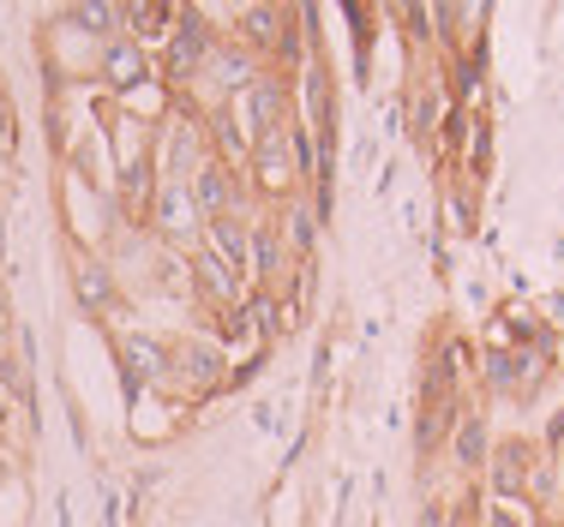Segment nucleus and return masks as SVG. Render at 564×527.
I'll list each match as a JSON object with an SVG mask.
<instances>
[{"instance_id": "obj_1", "label": "nucleus", "mask_w": 564, "mask_h": 527, "mask_svg": "<svg viewBox=\"0 0 564 527\" xmlns=\"http://www.w3.org/2000/svg\"><path fill=\"white\" fill-rule=\"evenodd\" d=\"M210 48H217V31L205 24V12H198V7H186L181 19H174V31L163 36V48H156V66H163L169 85H198Z\"/></svg>"}, {"instance_id": "obj_2", "label": "nucleus", "mask_w": 564, "mask_h": 527, "mask_svg": "<svg viewBox=\"0 0 564 527\" xmlns=\"http://www.w3.org/2000/svg\"><path fill=\"white\" fill-rule=\"evenodd\" d=\"M247 174H252V186H259L264 198H289L294 180H301V132H294V127L264 132V139L252 144Z\"/></svg>"}, {"instance_id": "obj_3", "label": "nucleus", "mask_w": 564, "mask_h": 527, "mask_svg": "<svg viewBox=\"0 0 564 527\" xmlns=\"http://www.w3.org/2000/svg\"><path fill=\"white\" fill-rule=\"evenodd\" d=\"M169 384H186V396H210L228 384V354L210 336H181L169 342Z\"/></svg>"}, {"instance_id": "obj_4", "label": "nucleus", "mask_w": 564, "mask_h": 527, "mask_svg": "<svg viewBox=\"0 0 564 527\" xmlns=\"http://www.w3.org/2000/svg\"><path fill=\"white\" fill-rule=\"evenodd\" d=\"M151 234L163 240V246L186 252V259L198 252V240H205V216H198L193 193H186L181 180H163V193H156V205H151Z\"/></svg>"}, {"instance_id": "obj_5", "label": "nucleus", "mask_w": 564, "mask_h": 527, "mask_svg": "<svg viewBox=\"0 0 564 527\" xmlns=\"http://www.w3.org/2000/svg\"><path fill=\"white\" fill-rule=\"evenodd\" d=\"M156 73V48L132 43V36H115V43H102V61H97V78L115 90V97H127V90L151 85Z\"/></svg>"}, {"instance_id": "obj_6", "label": "nucleus", "mask_w": 564, "mask_h": 527, "mask_svg": "<svg viewBox=\"0 0 564 527\" xmlns=\"http://www.w3.org/2000/svg\"><path fill=\"white\" fill-rule=\"evenodd\" d=\"M205 252L252 288V228L240 222V216H217V222H205Z\"/></svg>"}, {"instance_id": "obj_7", "label": "nucleus", "mask_w": 564, "mask_h": 527, "mask_svg": "<svg viewBox=\"0 0 564 527\" xmlns=\"http://www.w3.org/2000/svg\"><path fill=\"white\" fill-rule=\"evenodd\" d=\"M247 132H252V144L264 139V132H276V127H289V85L282 78H271V73H259L247 90Z\"/></svg>"}, {"instance_id": "obj_8", "label": "nucleus", "mask_w": 564, "mask_h": 527, "mask_svg": "<svg viewBox=\"0 0 564 527\" xmlns=\"http://www.w3.org/2000/svg\"><path fill=\"white\" fill-rule=\"evenodd\" d=\"M186 193H193V205H198V216L205 222H217V216H235V205H240V193H235V168L228 162H217L210 156L205 168L186 180Z\"/></svg>"}, {"instance_id": "obj_9", "label": "nucleus", "mask_w": 564, "mask_h": 527, "mask_svg": "<svg viewBox=\"0 0 564 527\" xmlns=\"http://www.w3.org/2000/svg\"><path fill=\"white\" fill-rule=\"evenodd\" d=\"M73 288H78V306H85V312H97V318L120 306L115 270L102 264V259H90V252H73Z\"/></svg>"}, {"instance_id": "obj_10", "label": "nucleus", "mask_w": 564, "mask_h": 527, "mask_svg": "<svg viewBox=\"0 0 564 527\" xmlns=\"http://www.w3.org/2000/svg\"><path fill=\"white\" fill-rule=\"evenodd\" d=\"M529 462H534V450L522 438H505L499 450H492L487 480H492V492H499L505 504H517V497H522V485H529Z\"/></svg>"}, {"instance_id": "obj_11", "label": "nucleus", "mask_w": 564, "mask_h": 527, "mask_svg": "<svg viewBox=\"0 0 564 527\" xmlns=\"http://www.w3.org/2000/svg\"><path fill=\"white\" fill-rule=\"evenodd\" d=\"M174 19H181V7H120V36H132L144 48H163Z\"/></svg>"}, {"instance_id": "obj_12", "label": "nucleus", "mask_w": 564, "mask_h": 527, "mask_svg": "<svg viewBox=\"0 0 564 527\" xmlns=\"http://www.w3.org/2000/svg\"><path fill=\"white\" fill-rule=\"evenodd\" d=\"M61 19L73 24V31H85L90 43H115V36H120V12L102 7V0H78V7L61 12Z\"/></svg>"}, {"instance_id": "obj_13", "label": "nucleus", "mask_w": 564, "mask_h": 527, "mask_svg": "<svg viewBox=\"0 0 564 527\" xmlns=\"http://www.w3.org/2000/svg\"><path fill=\"white\" fill-rule=\"evenodd\" d=\"M456 462L463 468H487V426L480 420H468V414H456Z\"/></svg>"}, {"instance_id": "obj_14", "label": "nucleus", "mask_w": 564, "mask_h": 527, "mask_svg": "<svg viewBox=\"0 0 564 527\" xmlns=\"http://www.w3.org/2000/svg\"><path fill=\"white\" fill-rule=\"evenodd\" d=\"M438 114H445V90H438V85H426L421 97H414V127H421V139L438 127Z\"/></svg>"}, {"instance_id": "obj_15", "label": "nucleus", "mask_w": 564, "mask_h": 527, "mask_svg": "<svg viewBox=\"0 0 564 527\" xmlns=\"http://www.w3.org/2000/svg\"><path fill=\"white\" fill-rule=\"evenodd\" d=\"M12 151H19V120H12V108L0 102V162H12Z\"/></svg>"}, {"instance_id": "obj_16", "label": "nucleus", "mask_w": 564, "mask_h": 527, "mask_svg": "<svg viewBox=\"0 0 564 527\" xmlns=\"http://www.w3.org/2000/svg\"><path fill=\"white\" fill-rule=\"evenodd\" d=\"M487 527H534V521H529V509H522V504H505V497H499V509H492Z\"/></svg>"}, {"instance_id": "obj_17", "label": "nucleus", "mask_w": 564, "mask_h": 527, "mask_svg": "<svg viewBox=\"0 0 564 527\" xmlns=\"http://www.w3.org/2000/svg\"><path fill=\"white\" fill-rule=\"evenodd\" d=\"M12 431V389H0V438Z\"/></svg>"}, {"instance_id": "obj_18", "label": "nucleus", "mask_w": 564, "mask_h": 527, "mask_svg": "<svg viewBox=\"0 0 564 527\" xmlns=\"http://www.w3.org/2000/svg\"><path fill=\"white\" fill-rule=\"evenodd\" d=\"M534 527H564V521H534Z\"/></svg>"}]
</instances>
